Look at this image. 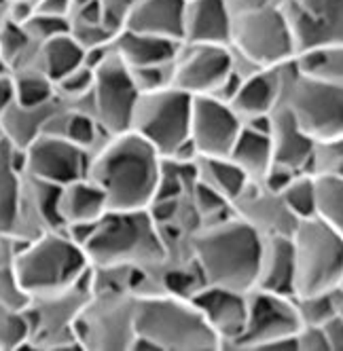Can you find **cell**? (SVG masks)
Returning <instances> with one entry per match:
<instances>
[{
	"mask_svg": "<svg viewBox=\"0 0 343 351\" xmlns=\"http://www.w3.org/2000/svg\"><path fill=\"white\" fill-rule=\"evenodd\" d=\"M70 3H72V9H77V7H81V5L89 3V0H70Z\"/></svg>",
	"mask_w": 343,
	"mask_h": 351,
	"instance_id": "cell-50",
	"label": "cell"
},
{
	"mask_svg": "<svg viewBox=\"0 0 343 351\" xmlns=\"http://www.w3.org/2000/svg\"><path fill=\"white\" fill-rule=\"evenodd\" d=\"M70 36L83 49L110 45L115 38V34L108 28H104L102 23H87V21H77V19H70Z\"/></svg>",
	"mask_w": 343,
	"mask_h": 351,
	"instance_id": "cell-41",
	"label": "cell"
},
{
	"mask_svg": "<svg viewBox=\"0 0 343 351\" xmlns=\"http://www.w3.org/2000/svg\"><path fill=\"white\" fill-rule=\"evenodd\" d=\"M7 5H9L7 0H0V13H5V15H7Z\"/></svg>",
	"mask_w": 343,
	"mask_h": 351,
	"instance_id": "cell-51",
	"label": "cell"
},
{
	"mask_svg": "<svg viewBox=\"0 0 343 351\" xmlns=\"http://www.w3.org/2000/svg\"><path fill=\"white\" fill-rule=\"evenodd\" d=\"M83 252L93 269L146 271L167 258L161 227L149 210H108Z\"/></svg>",
	"mask_w": 343,
	"mask_h": 351,
	"instance_id": "cell-5",
	"label": "cell"
},
{
	"mask_svg": "<svg viewBox=\"0 0 343 351\" xmlns=\"http://www.w3.org/2000/svg\"><path fill=\"white\" fill-rule=\"evenodd\" d=\"M15 104V87L13 77H0V117Z\"/></svg>",
	"mask_w": 343,
	"mask_h": 351,
	"instance_id": "cell-49",
	"label": "cell"
},
{
	"mask_svg": "<svg viewBox=\"0 0 343 351\" xmlns=\"http://www.w3.org/2000/svg\"><path fill=\"white\" fill-rule=\"evenodd\" d=\"M299 130L311 140L343 138V85L314 81L292 68L282 66L280 102Z\"/></svg>",
	"mask_w": 343,
	"mask_h": 351,
	"instance_id": "cell-7",
	"label": "cell"
},
{
	"mask_svg": "<svg viewBox=\"0 0 343 351\" xmlns=\"http://www.w3.org/2000/svg\"><path fill=\"white\" fill-rule=\"evenodd\" d=\"M26 199L23 153L0 136V237H19Z\"/></svg>",
	"mask_w": 343,
	"mask_h": 351,
	"instance_id": "cell-18",
	"label": "cell"
},
{
	"mask_svg": "<svg viewBox=\"0 0 343 351\" xmlns=\"http://www.w3.org/2000/svg\"><path fill=\"white\" fill-rule=\"evenodd\" d=\"M191 104L193 97L174 85L140 93L134 104L130 132L149 142L161 159H169L189 140Z\"/></svg>",
	"mask_w": 343,
	"mask_h": 351,
	"instance_id": "cell-10",
	"label": "cell"
},
{
	"mask_svg": "<svg viewBox=\"0 0 343 351\" xmlns=\"http://www.w3.org/2000/svg\"><path fill=\"white\" fill-rule=\"evenodd\" d=\"M134 3H136V0H97L104 28H108L117 36V32L123 30L126 19H128L130 11L134 7Z\"/></svg>",
	"mask_w": 343,
	"mask_h": 351,
	"instance_id": "cell-42",
	"label": "cell"
},
{
	"mask_svg": "<svg viewBox=\"0 0 343 351\" xmlns=\"http://www.w3.org/2000/svg\"><path fill=\"white\" fill-rule=\"evenodd\" d=\"M140 91L134 85L130 68L121 62L110 47L108 58L93 70V85L89 91L91 110L104 136H117L130 132L134 104Z\"/></svg>",
	"mask_w": 343,
	"mask_h": 351,
	"instance_id": "cell-12",
	"label": "cell"
},
{
	"mask_svg": "<svg viewBox=\"0 0 343 351\" xmlns=\"http://www.w3.org/2000/svg\"><path fill=\"white\" fill-rule=\"evenodd\" d=\"M195 180H200L208 189H212L216 195H220L225 202L231 206L235 199L244 193L250 182L246 180V176L239 171V167L229 159V157H220V159H204L200 157L195 161Z\"/></svg>",
	"mask_w": 343,
	"mask_h": 351,
	"instance_id": "cell-28",
	"label": "cell"
},
{
	"mask_svg": "<svg viewBox=\"0 0 343 351\" xmlns=\"http://www.w3.org/2000/svg\"><path fill=\"white\" fill-rule=\"evenodd\" d=\"M38 47L28 32L23 30V26L5 19V23L0 26V60H5L13 74L21 68L36 66L38 60Z\"/></svg>",
	"mask_w": 343,
	"mask_h": 351,
	"instance_id": "cell-32",
	"label": "cell"
},
{
	"mask_svg": "<svg viewBox=\"0 0 343 351\" xmlns=\"http://www.w3.org/2000/svg\"><path fill=\"white\" fill-rule=\"evenodd\" d=\"M280 202L295 220L314 216V178L305 171H297L290 182L278 193Z\"/></svg>",
	"mask_w": 343,
	"mask_h": 351,
	"instance_id": "cell-35",
	"label": "cell"
},
{
	"mask_svg": "<svg viewBox=\"0 0 343 351\" xmlns=\"http://www.w3.org/2000/svg\"><path fill=\"white\" fill-rule=\"evenodd\" d=\"M241 132V119L235 110L210 95L193 97L189 138L204 159L229 157V150Z\"/></svg>",
	"mask_w": 343,
	"mask_h": 351,
	"instance_id": "cell-16",
	"label": "cell"
},
{
	"mask_svg": "<svg viewBox=\"0 0 343 351\" xmlns=\"http://www.w3.org/2000/svg\"><path fill=\"white\" fill-rule=\"evenodd\" d=\"M324 332L329 351H341L343 349V315H333L320 324Z\"/></svg>",
	"mask_w": 343,
	"mask_h": 351,
	"instance_id": "cell-45",
	"label": "cell"
},
{
	"mask_svg": "<svg viewBox=\"0 0 343 351\" xmlns=\"http://www.w3.org/2000/svg\"><path fill=\"white\" fill-rule=\"evenodd\" d=\"M282 66L259 68L241 79L233 102L229 104L241 121L257 114H267L278 106L282 93Z\"/></svg>",
	"mask_w": 343,
	"mask_h": 351,
	"instance_id": "cell-22",
	"label": "cell"
},
{
	"mask_svg": "<svg viewBox=\"0 0 343 351\" xmlns=\"http://www.w3.org/2000/svg\"><path fill=\"white\" fill-rule=\"evenodd\" d=\"M108 212L106 197L87 176L58 189V216L62 229L75 222H95Z\"/></svg>",
	"mask_w": 343,
	"mask_h": 351,
	"instance_id": "cell-24",
	"label": "cell"
},
{
	"mask_svg": "<svg viewBox=\"0 0 343 351\" xmlns=\"http://www.w3.org/2000/svg\"><path fill=\"white\" fill-rule=\"evenodd\" d=\"M189 298L208 322L220 347L231 349L246 326V292L202 284Z\"/></svg>",
	"mask_w": 343,
	"mask_h": 351,
	"instance_id": "cell-17",
	"label": "cell"
},
{
	"mask_svg": "<svg viewBox=\"0 0 343 351\" xmlns=\"http://www.w3.org/2000/svg\"><path fill=\"white\" fill-rule=\"evenodd\" d=\"M299 326L295 298L252 288L246 292V326L231 349H297Z\"/></svg>",
	"mask_w": 343,
	"mask_h": 351,
	"instance_id": "cell-11",
	"label": "cell"
},
{
	"mask_svg": "<svg viewBox=\"0 0 343 351\" xmlns=\"http://www.w3.org/2000/svg\"><path fill=\"white\" fill-rule=\"evenodd\" d=\"M295 292L307 296L343 286V231L320 218L297 220L290 231Z\"/></svg>",
	"mask_w": 343,
	"mask_h": 351,
	"instance_id": "cell-6",
	"label": "cell"
},
{
	"mask_svg": "<svg viewBox=\"0 0 343 351\" xmlns=\"http://www.w3.org/2000/svg\"><path fill=\"white\" fill-rule=\"evenodd\" d=\"M301 317V324H322L333 315H343V286H337L329 292L292 296Z\"/></svg>",
	"mask_w": 343,
	"mask_h": 351,
	"instance_id": "cell-34",
	"label": "cell"
},
{
	"mask_svg": "<svg viewBox=\"0 0 343 351\" xmlns=\"http://www.w3.org/2000/svg\"><path fill=\"white\" fill-rule=\"evenodd\" d=\"M255 288L292 296V292H295V256H292L290 235H263Z\"/></svg>",
	"mask_w": 343,
	"mask_h": 351,
	"instance_id": "cell-20",
	"label": "cell"
},
{
	"mask_svg": "<svg viewBox=\"0 0 343 351\" xmlns=\"http://www.w3.org/2000/svg\"><path fill=\"white\" fill-rule=\"evenodd\" d=\"M231 13L255 11V9H274L280 7L284 0H225Z\"/></svg>",
	"mask_w": 343,
	"mask_h": 351,
	"instance_id": "cell-47",
	"label": "cell"
},
{
	"mask_svg": "<svg viewBox=\"0 0 343 351\" xmlns=\"http://www.w3.org/2000/svg\"><path fill=\"white\" fill-rule=\"evenodd\" d=\"M110 47H113V53L128 68H144V66L174 62L182 43L159 38V36H149V34H138V32H130V30H121L113 38Z\"/></svg>",
	"mask_w": 343,
	"mask_h": 351,
	"instance_id": "cell-23",
	"label": "cell"
},
{
	"mask_svg": "<svg viewBox=\"0 0 343 351\" xmlns=\"http://www.w3.org/2000/svg\"><path fill=\"white\" fill-rule=\"evenodd\" d=\"M263 235L241 216L206 224L191 239L202 284L250 292L257 284Z\"/></svg>",
	"mask_w": 343,
	"mask_h": 351,
	"instance_id": "cell-2",
	"label": "cell"
},
{
	"mask_svg": "<svg viewBox=\"0 0 343 351\" xmlns=\"http://www.w3.org/2000/svg\"><path fill=\"white\" fill-rule=\"evenodd\" d=\"M21 153L26 178L54 186H64L85 178L91 155L58 134L36 136Z\"/></svg>",
	"mask_w": 343,
	"mask_h": 351,
	"instance_id": "cell-14",
	"label": "cell"
},
{
	"mask_svg": "<svg viewBox=\"0 0 343 351\" xmlns=\"http://www.w3.org/2000/svg\"><path fill=\"white\" fill-rule=\"evenodd\" d=\"M36 13L56 15V17H70L72 3L70 0H36Z\"/></svg>",
	"mask_w": 343,
	"mask_h": 351,
	"instance_id": "cell-48",
	"label": "cell"
},
{
	"mask_svg": "<svg viewBox=\"0 0 343 351\" xmlns=\"http://www.w3.org/2000/svg\"><path fill=\"white\" fill-rule=\"evenodd\" d=\"M134 300L128 288L110 286L91 292L72 319V335L81 349L119 351L134 345Z\"/></svg>",
	"mask_w": 343,
	"mask_h": 351,
	"instance_id": "cell-8",
	"label": "cell"
},
{
	"mask_svg": "<svg viewBox=\"0 0 343 351\" xmlns=\"http://www.w3.org/2000/svg\"><path fill=\"white\" fill-rule=\"evenodd\" d=\"M185 0H136L123 30L182 43Z\"/></svg>",
	"mask_w": 343,
	"mask_h": 351,
	"instance_id": "cell-21",
	"label": "cell"
},
{
	"mask_svg": "<svg viewBox=\"0 0 343 351\" xmlns=\"http://www.w3.org/2000/svg\"><path fill=\"white\" fill-rule=\"evenodd\" d=\"M229 49L237 62L248 64L252 70L278 68L295 58L280 7L231 13Z\"/></svg>",
	"mask_w": 343,
	"mask_h": 351,
	"instance_id": "cell-9",
	"label": "cell"
},
{
	"mask_svg": "<svg viewBox=\"0 0 343 351\" xmlns=\"http://www.w3.org/2000/svg\"><path fill=\"white\" fill-rule=\"evenodd\" d=\"M269 140H272V153L276 165H284L292 171L305 169L314 140L299 130L295 119L282 106H276L272 110V134H269Z\"/></svg>",
	"mask_w": 343,
	"mask_h": 351,
	"instance_id": "cell-25",
	"label": "cell"
},
{
	"mask_svg": "<svg viewBox=\"0 0 343 351\" xmlns=\"http://www.w3.org/2000/svg\"><path fill=\"white\" fill-rule=\"evenodd\" d=\"M280 11L295 56L316 47L343 45V0H284Z\"/></svg>",
	"mask_w": 343,
	"mask_h": 351,
	"instance_id": "cell-13",
	"label": "cell"
},
{
	"mask_svg": "<svg viewBox=\"0 0 343 351\" xmlns=\"http://www.w3.org/2000/svg\"><path fill=\"white\" fill-rule=\"evenodd\" d=\"M7 3H13V0H7ZM28 3H34L36 5V0H28Z\"/></svg>",
	"mask_w": 343,
	"mask_h": 351,
	"instance_id": "cell-53",
	"label": "cell"
},
{
	"mask_svg": "<svg viewBox=\"0 0 343 351\" xmlns=\"http://www.w3.org/2000/svg\"><path fill=\"white\" fill-rule=\"evenodd\" d=\"M56 93L60 99H70V102H83L89 95L91 85H93V70L87 68L85 64L68 72L66 77L54 83Z\"/></svg>",
	"mask_w": 343,
	"mask_h": 351,
	"instance_id": "cell-38",
	"label": "cell"
},
{
	"mask_svg": "<svg viewBox=\"0 0 343 351\" xmlns=\"http://www.w3.org/2000/svg\"><path fill=\"white\" fill-rule=\"evenodd\" d=\"M5 19H7V15H5V13H0V26L5 23Z\"/></svg>",
	"mask_w": 343,
	"mask_h": 351,
	"instance_id": "cell-52",
	"label": "cell"
},
{
	"mask_svg": "<svg viewBox=\"0 0 343 351\" xmlns=\"http://www.w3.org/2000/svg\"><path fill=\"white\" fill-rule=\"evenodd\" d=\"M11 250L17 284L30 300L70 290L91 267L64 229H47L30 239L11 237Z\"/></svg>",
	"mask_w": 343,
	"mask_h": 351,
	"instance_id": "cell-4",
	"label": "cell"
},
{
	"mask_svg": "<svg viewBox=\"0 0 343 351\" xmlns=\"http://www.w3.org/2000/svg\"><path fill=\"white\" fill-rule=\"evenodd\" d=\"M185 3H187V0H185Z\"/></svg>",
	"mask_w": 343,
	"mask_h": 351,
	"instance_id": "cell-55",
	"label": "cell"
},
{
	"mask_svg": "<svg viewBox=\"0 0 343 351\" xmlns=\"http://www.w3.org/2000/svg\"><path fill=\"white\" fill-rule=\"evenodd\" d=\"M303 171L309 176H343V138L314 140Z\"/></svg>",
	"mask_w": 343,
	"mask_h": 351,
	"instance_id": "cell-36",
	"label": "cell"
},
{
	"mask_svg": "<svg viewBox=\"0 0 343 351\" xmlns=\"http://www.w3.org/2000/svg\"><path fill=\"white\" fill-rule=\"evenodd\" d=\"M241 79H244V77L233 68V70L227 74V77H225V81L216 87V91H214L210 97L218 99V102L231 104V102H233V97H235V93H237V89H239V85H241Z\"/></svg>",
	"mask_w": 343,
	"mask_h": 351,
	"instance_id": "cell-46",
	"label": "cell"
},
{
	"mask_svg": "<svg viewBox=\"0 0 343 351\" xmlns=\"http://www.w3.org/2000/svg\"><path fill=\"white\" fill-rule=\"evenodd\" d=\"M301 77L343 85V45L316 47L297 53L290 60Z\"/></svg>",
	"mask_w": 343,
	"mask_h": 351,
	"instance_id": "cell-29",
	"label": "cell"
},
{
	"mask_svg": "<svg viewBox=\"0 0 343 351\" xmlns=\"http://www.w3.org/2000/svg\"><path fill=\"white\" fill-rule=\"evenodd\" d=\"M85 49L68 34L56 36L38 47V60L36 66L47 74L54 83L66 77L68 72L83 66Z\"/></svg>",
	"mask_w": 343,
	"mask_h": 351,
	"instance_id": "cell-30",
	"label": "cell"
},
{
	"mask_svg": "<svg viewBox=\"0 0 343 351\" xmlns=\"http://www.w3.org/2000/svg\"><path fill=\"white\" fill-rule=\"evenodd\" d=\"M23 30L28 32V36L36 43L43 45L47 40H51L56 36L68 34L70 32V19L68 17H56V15H45L36 13L23 23Z\"/></svg>",
	"mask_w": 343,
	"mask_h": 351,
	"instance_id": "cell-39",
	"label": "cell"
},
{
	"mask_svg": "<svg viewBox=\"0 0 343 351\" xmlns=\"http://www.w3.org/2000/svg\"><path fill=\"white\" fill-rule=\"evenodd\" d=\"M195 206L200 208V212L204 216H212V214H218V212H223L229 208V204L225 202L223 197L216 195L212 189H208L206 184H202L200 180H195Z\"/></svg>",
	"mask_w": 343,
	"mask_h": 351,
	"instance_id": "cell-44",
	"label": "cell"
},
{
	"mask_svg": "<svg viewBox=\"0 0 343 351\" xmlns=\"http://www.w3.org/2000/svg\"><path fill=\"white\" fill-rule=\"evenodd\" d=\"M132 349L218 351L220 341L189 296L136 294Z\"/></svg>",
	"mask_w": 343,
	"mask_h": 351,
	"instance_id": "cell-3",
	"label": "cell"
},
{
	"mask_svg": "<svg viewBox=\"0 0 343 351\" xmlns=\"http://www.w3.org/2000/svg\"><path fill=\"white\" fill-rule=\"evenodd\" d=\"M23 345H32V324L26 307L0 305V349H19Z\"/></svg>",
	"mask_w": 343,
	"mask_h": 351,
	"instance_id": "cell-37",
	"label": "cell"
},
{
	"mask_svg": "<svg viewBox=\"0 0 343 351\" xmlns=\"http://www.w3.org/2000/svg\"><path fill=\"white\" fill-rule=\"evenodd\" d=\"M233 68L229 45H182L174 60L172 85L191 97L212 95Z\"/></svg>",
	"mask_w": 343,
	"mask_h": 351,
	"instance_id": "cell-15",
	"label": "cell"
},
{
	"mask_svg": "<svg viewBox=\"0 0 343 351\" xmlns=\"http://www.w3.org/2000/svg\"><path fill=\"white\" fill-rule=\"evenodd\" d=\"M163 159L134 132L106 136L89 155L87 178L100 186L108 210H149L157 195Z\"/></svg>",
	"mask_w": 343,
	"mask_h": 351,
	"instance_id": "cell-1",
	"label": "cell"
},
{
	"mask_svg": "<svg viewBox=\"0 0 343 351\" xmlns=\"http://www.w3.org/2000/svg\"><path fill=\"white\" fill-rule=\"evenodd\" d=\"M15 104L23 108H38L58 99L54 81L38 66L21 68L13 74Z\"/></svg>",
	"mask_w": 343,
	"mask_h": 351,
	"instance_id": "cell-31",
	"label": "cell"
},
{
	"mask_svg": "<svg viewBox=\"0 0 343 351\" xmlns=\"http://www.w3.org/2000/svg\"><path fill=\"white\" fill-rule=\"evenodd\" d=\"M134 85L140 93L157 91L172 85V72H174V62L169 64H155L144 68H130Z\"/></svg>",
	"mask_w": 343,
	"mask_h": 351,
	"instance_id": "cell-40",
	"label": "cell"
},
{
	"mask_svg": "<svg viewBox=\"0 0 343 351\" xmlns=\"http://www.w3.org/2000/svg\"><path fill=\"white\" fill-rule=\"evenodd\" d=\"M314 216L343 231V176H311Z\"/></svg>",
	"mask_w": 343,
	"mask_h": 351,
	"instance_id": "cell-33",
	"label": "cell"
},
{
	"mask_svg": "<svg viewBox=\"0 0 343 351\" xmlns=\"http://www.w3.org/2000/svg\"><path fill=\"white\" fill-rule=\"evenodd\" d=\"M62 99L58 97L56 102L45 104L38 108H23L13 104L3 117H0V136L7 142H11L15 148H26L36 136H40L47 128L49 119H51L60 108Z\"/></svg>",
	"mask_w": 343,
	"mask_h": 351,
	"instance_id": "cell-26",
	"label": "cell"
},
{
	"mask_svg": "<svg viewBox=\"0 0 343 351\" xmlns=\"http://www.w3.org/2000/svg\"><path fill=\"white\" fill-rule=\"evenodd\" d=\"M295 339H297V351H329L320 324H301Z\"/></svg>",
	"mask_w": 343,
	"mask_h": 351,
	"instance_id": "cell-43",
	"label": "cell"
},
{
	"mask_svg": "<svg viewBox=\"0 0 343 351\" xmlns=\"http://www.w3.org/2000/svg\"><path fill=\"white\" fill-rule=\"evenodd\" d=\"M0 241H3V237H0Z\"/></svg>",
	"mask_w": 343,
	"mask_h": 351,
	"instance_id": "cell-54",
	"label": "cell"
},
{
	"mask_svg": "<svg viewBox=\"0 0 343 351\" xmlns=\"http://www.w3.org/2000/svg\"><path fill=\"white\" fill-rule=\"evenodd\" d=\"M229 159L239 167L250 184H261L269 167L274 165L272 140L241 125V132L229 150Z\"/></svg>",
	"mask_w": 343,
	"mask_h": 351,
	"instance_id": "cell-27",
	"label": "cell"
},
{
	"mask_svg": "<svg viewBox=\"0 0 343 351\" xmlns=\"http://www.w3.org/2000/svg\"><path fill=\"white\" fill-rule=\"evenodd\" d=\"M231 11L225 0H187L182 45H229Z\"/></svg>",
	"mask_w": 343,
	"mask_h": 351,
	"instance_id": "cell-19",
	"label": "cell"
}]
</instances>
